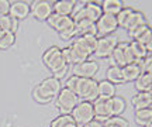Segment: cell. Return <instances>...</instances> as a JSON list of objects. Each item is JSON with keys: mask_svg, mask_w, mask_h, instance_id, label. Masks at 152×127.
Masks as SVG:
<instances>
[{"mask_svg": "<svg viewBox=\"0 0 152 127\" xmlns=\"http://www.w3.org/2000/svg\"><path fill=\"white\" fill-rule=\"evenodd\" d=\"M138 65L141 66L142 72H147V73H151L152 75V54H148V57L145 59H142V61H138L135 62Z\"/></svg>", "mask_w": 152, "mask_h": 127, "instance_id": "obj_32", "label": "cell"}, {"mask_svg": "<svg viewBox=\"0 0 152 127\" xmlns=\"http://www.w3.org/2000/svg\"><path fill=\"white\" fill-rule=\"evenodd\" d=\"M33 98H34V100L35 102H38V103H49L51 100H52V98H49V96H47V95L44 93L42 90L39 89V86H35L34 88V90H33Z\"/></svg>", "mask_w": 152, "mask_h": 127, "instance_id": "obj_29", "label": "cell"}, {"mask_svg": "<svg viewBox=\"0 0 152 127\" xmlns=\"http://www.w3.org/2000/svg\"><path fill=\"white\" fill-rule=\"evenodd\" d=\"M99 72V64L93 59H87L80 64H76L72 68V75H76L79 78H87V79H94L96 73Z\"/></svg>", "mask_w": 152, "mask_h": 127, "instance_id": "obj_7", "label": "cell"}, {"mask_svg": "<svg viewBox=\"0 0 152 127\" xmlns=\"http://www.w3.org/2000/svg\"><path fill=\"white\" fill-rule=\"evenodd\" d=\"M151 33H152V28L149 27V24L147 23V24H144V26H140V27L128 31V35H130V38L132 40V41H140L142 44H145L147 40L149 38Z\"/></svg>", "mask_w": 152, "mask_h": 127, "instance_id": "obj_15", "label": "cell"}, {"mask_svg": "<svg viewBox=\"0 0 152 127\" xmlns=\"http://www.w3.org/2000/svg\"><path fill=\"white\" fill-rule=\"evenodd\" d=\"M0 30L4 31H13V18L9 14L0 16Z\"/></svg>", "mask_w": 152, "mask_h": 127, "instance_id": "obj_31", "label": "cell"}, {"mask_svg": "<svg viewBox=\"0 0 152 127\" xmlns=\"http://www.w3.org/2000/svg\"><path fill=\"white\" fill-rule=\"evenodd\" d=\"M93 110H94V119L102 123L109 120L110 117H113L110 99H100V98H97L93 102Z\"/></svg>", "mask_w": 152, "mask_h": 127, "instance_id": "obj_10", "label": "cell"}, {"mask_svg": "<svg viewBox=\"0 0 152 127\" xmlns=\"http://www.w3.org/2000/svg\"><path fill=\"white\" fill-rule=\"evenodd\" d=\"M10 1L7 0H0V16H6L10 11Z\"/></svg>", "mask_w": 152, "mask_h": 127, "instance_id": "obj_34", "label": "cell"}, {"mask_svg": "<svg viewBox=\"0 0 152 127\" xmlns=\"http://www.w3.org/2000/svg\"><path fill=\"white\" fill-rule=\"evenodd\" d=\"M106 79L109 81V82L114 83V85H118V83H124L123 81V71H121V68L120 66H109V69L106 72Z\"/></svg>", "mask_w": 152, "mask_h": 127, "instance_id": "obj_25", "label": "cell"}, {"mask_svg": "<svg viewBox=\"0 0 152 127\" xmlns=\"http://www.w3.org/2000/svg\"><path fill=\"white\" fill-rule=\"evenodd\" d=\"M75 4L76 1L73 0H59L52 3V10L55 14H59V16H72L75 10Z\"/></svg>", "mask_w": 152, "mask_h": 127, "instance_id": "obj_14", "label": "cell"}, {"mask_svg": "<svg viewBox=\"0 0 152 127\" xmlns=\"http://www.w3.org/2000/svg\"><path fill=\"white\" fill-rule=\"evenodd\" d=\"M77 82H79V76H76V75H71V76L66 79L65 86H64V88L69 89L71 92H73V93H75L76 86H77ZM75 95H76V93H75Z\"/></svg>", "mask_w": 152, "mask_h": 127, "instance_id": "obj_33", "label": "cell"}, {"mask_svg": "<svg viewBox=\"0 0 152 127\" xmlns=\"http://www.w3.org/2000/svg\"><path fill=\"white\" fill-rule=\"evenodd\" d=\"M110 105H111V113H113V117L114 116H121L124 113L125 107H127V102L123 96H114L110 99Z\"/></svg>", "mask_w": 152, "mask_h": 127, "instance_id": "obj_22", "label": "cell"}, {"mask_svg": "<svg viewBox=\"0 0 152 127\" xmlns=\"http://www.w3.org/2000/svg\"><path fill=\"white\" fill-rule=\"evenodd\" d=\"M16 43V33L4 31L0 35V50H7Z\"/></svg>", "mask_w": 152, "mask_h": 127, "instance_id": "obj_26", "label": "cell"}, {"mask_svg": "<svg viewBox=\"0 0 152 127\" xmlns=\"http://www.w3.org/2000/svg\"><path fill=\"white\" fill-rule=\"evenodd\" d=\"M148 95H149V98H151V100H152V88L148 90Z\"/></svg>", "mask_w": 152, "mask_h": 127, "instance_id": "obj_37", "label": "cell"}, {"mask_svg": "<svg viewBox=\"0 0 152 127\" xmlns=\"http://www.w3.org/2000/svg\"><path fill=\"white\" fill-rule=\"evenodd\" d=\"M79 102V98L66 88L61 89V92L56 96V107L62 112V115H71Z\"/></svg>", "mask_w": 152, "mask_h": 127, "instance_id": "obj_6", "label": "cell"}, {"mask_svg": "<svg viewBox=\"0 0 152 127\" xmlns=\"http://www.w3.org/2000/svg\"><path fill=\"white\" fill-rule=\"evenodd\" d=\"M131 105L134 106L135 110H141V109H145V107L152 106V100H151V98H149L148 92H138L137 95L132 96Z\"/></svg>", "mask_w": 152, "mask_h": 127, "instance_id": "obj_19", "label": "cell"}, {"mask_svg": "<svg viewBox=\"0 0 152 127\" xmlns=\"http://www.w3.org/2000/svg\"><path fill=\"white\" fill-rule=\"evenodd\" d=\"M99 82L96 79H87V78H79V82L76 86L75 93L79 98V100H85V102H94L99 98V90H97Z\"/></svg>", "mask_w": 152, "mask_h": 127, "instance_id": "obj_2", "label": "cell"}, {"mask_svg": "<svg viewBox=\"0 0 152 127\" xmlns=\"http://www.w3.org/2000/svg\"><path fill=\"white\" fill-rule=\"evenodd\" d=\"M134 55H132V51L130 48V43H118L115 50L111 54V64L114 66H120V68H124V66L134 64Z\"/></svg>", "mask_w": 152, "mask_h": 127, "instance_id": "obj_4", "label": "cell"}, {"mask_svg": "<svg viewBox=\"0 0 152 127\" xmlns=\"http://www.w3.org/2000/svg\"><path fill=\"white\" fill-rule=\"evenodd\" d=\"M71 123H75L71 115H61V116L55 117L54 120L51 122L49 127H66L69 126Z\"/></svg>", "mask_w": 152, "mask_h": 127, "instance_id": "obj_28", "label": "cell"}, {"mask_svg": "<svg viewBox=\"0 0 152 127\" xmlns=\"http://www.w3.org/2000/svg\"><path fill=\"white\" fill-rule=\"evenodd\" d=\"M96 27H97V34H100L102 37L103 35H111L118 28L117 18H115V16L103 13L102 17L96 21Z\"/></svg>", "mask_w": 152, "mask_h": 127, "instance_id": "obj_9", "label": "cell"}, {"mask_svg": "<svg viewBox=\"0 0 152 127\" xmlns=\"http://www.w3.org/2000/svg\"><path fill=\"white\" fill-rule=\"evenodd\" d=\"M152 88V75L142 72L141 75L138 76V79L135 81V89L138 92H148Z\"/></svg>", "mask_w": 152, "mask_h": 127, "instance_id": "obj_23", "label": "cell"}, {"mask_svg": "<svg viewBox=\"0 0 152 127\" xmlns=\"http://www.w3.org/2000/svg\"><path fill=\"white\" fill-rule=\"evenodd\" d=\"M118 44V38L117 35H103V37H97V43H96V48H94V55L97 58H109L111 57L113 51Z\"/></svg>", "mask_w": 152, "mask_h": 127, "instance_id": "obj_5", "label": "cell"}, {"mask_svg": "<svg viewBox=\"0 0 152 127\" xmlns=\"http://www.w3.org/2000/svg\"><path fill=\"white\" fill-rule=\"evenodd\" d=\"M130 48L132 51V55H134V59L135 62L142 61L148 57V51L145 48V45L140 43V41H130Z\"/></svg>", "mask_w": 152, "mask_h": 127, "instance_id": "obj_21", "label": "cell"}, {"mask_svg": "<svg viewBox=\"0 0 152 127\" xmlns=\"http://www.w3.org/2000/svg\"><path fill=\"white\" fill-rule=\"evenodd\" d=\"M121 71H123V81H124V83L135 82L137 79H138V76L142 73L141 66L138 65V64H135V62L124 66V68H121Z\"/></svg>", "mask_w": 152, "mask_h": 127, "instance_id": "obj_16", "label": "cell"}, {"mask_svg": "<svg viewBox=\"0 0 152 127\" xmlns=\"http://www.w3.org/2000/svg\"><path fill=\"white\" fill-rule=\"evenodd\" d=\"M83 127H104V124L102 122H99V120H93V122H90V123H87L86 126H83Z\"/></svg>", "mask_w": 152, "mask_h": 127, "instance_id": "obj_35", "label": "cell"}, {"mask_svg": "<svg viewBox=\"0 0 152 127\" xmlns=\"http://www.w3.org/2000/svg\"><path fill=\"white\" fill-rule=\"evenodd\" d=\"M38 86H39V89H41L47 96H49V98L54 99V98H56L58 93L61 92L62 83H61L59 79H56V78H54V76H49V78H45Z\"/></svg>", "mask_w": 152, "mask_h": 127, "instance_id": "obj_12", "label": "cell"}, {"mask_svg": "<svg viewBox=\"0 0 152 127\" xmlns=\"http://www.w3.org/2000/svg\"><path fill=\"white\" fill-rule=\"evenodd\" d=\"M147 23H148L147 21V17H145V14H144V13L134 10V13L131 14L130 20H128V23L125 24V30H127V31H131V30L140 27V26H144V24H147Z\"/></svg>", "mask_w": 152, "mask_h": 127, "instance_id": "obj_20", "label": "cell"}, {"mask_svg": "<svg viewBox=\"0 0 152 127\" xmlns=\"http://www.w3.org/2000/svg\"><path fill=\"white\" fill-rule=\"evenodd\" d=\"M145 127H152V122L149 123V124H148V126H145Z\"/></svg>", "mask_w": 152, "mask_h": 127, "instance_id": "obj_38", "label": "cell"}, {"mask_svg": "<svg viewBox=\"0 0 152 127\" xmlns=\"http://www.w3.org/2000/svg\"><path fill=\"white\" fill-rule=\"evenodd\" d=\"M31 13V7H30V3L24 1V0H17V1H13L10 4V11H9V16L14 20H23L26 18Z\"/></svg>", "mask_w": 152, "mask_h": 127, "instance_id": "obj_13", "label": "cell"}, {"mask_svg": "<svg viewBox=\"0 0 152 127\" xmlns=\"http://www.w3.org/2000/svg\"><path fill=\"white\" fill-rule=\"evenodd\" d=\"M103 124H104V123H103ZM104 127H113V126H107V124H104Z\"/></svg>", "mask_w": 152, "mask_h": 127, "instance_id": "obj_39", "label": "cell"}, {"mask_svg": "<svg viewBox=\"0 0 152 127\" xmlns=\"http://www.w3.org/2000/svg\"><path fill=\"white\" fill-rule=\"evenodd\" d=\"M145 48H147V51H148V54H152V33H151V35H149V38L147 40V43H145Z\"/></svg>", "mask_w": 152, "mask_h": 127, "instance_id": "obj_36", "label": "cell"}, {"mask_svg": "<svg viewBox=\"0 0 152 127\" xmlns=\"http://www.w3.org/2000/svg\"><path fill=\"white\" fill-rule=\"evenodd\" d=\"M1 34H3V31H1V30H0V35H1Z\"/></svg>", "mask_w": 152, "mask_h": 127, "instance_id": "obj_40", "label": "cell"}, {"mask_svg": "<svg viewBox=\"0 0 152 127\" xmlns=\"http://www.w3.org/2000/svg\"><path fill=\"white\" fill-rule=\"evenodd\" d=\"M97 90H99V98L100 99H111V98L115 96L117 88H115L114 83L109 82L107 79H103V81L99 82Z\"/></svg>", "mask_w": 152, "mask_h": 127, "instance_id": "obj_17", "label": "cell"}, {"mask_svg": "<svg viewBox=\"0 0 152 127\" xmlns=\"http://www.w3.org/2000/svg\"><path fill=\"white\" fill-rule=\"evenodd\" d=\"M102 6V10L106 14H111V16H117L120 11L124 9L125 6L121 0H104L100 3Z\"/></svg>", "mask_w": 152, "mask_h": 127, "instance_id": "obj_18", "label": "cell"}, {"mask_svg": "<svg viewBox=\"0 0 152 127\" xmlns=\"http://www.w3.org/2000/svg\"><path fill=\"white\" fill-rule=\"evenodd\" d=\"M104 124L107 126H113V127H130V123L125 120L124 117L121 116H114V117H110L109 120H106Z\"/></svg>", "mask_w": 152, "mask_h": 127, "instance_id": "obj_30", "label": "cell"}, {"mask_svg": "<svg viewBox=\"0 0 152 127\" xmlns=\"http://www.w3.org/2000/svg\"><path fill=\"white\" fill-rule=\"evenodd\" d=\"M72 119L77 127L86 126L87 123H90L94 120V110H93V103L92 102H85L80 100L76 107L71 113Z\"/></svg>", "mask_w": 152, "mask_h": 127, "instance_id": "obj_3", "label": "cell"}, {"mask_svg": "<svg viewBox=\"0 0 152 127\" xmlns=\"http://www.w3.org/2000/svg\"><path fill=\"white\" fill-rule=\"evenodd\" d=\"M30 7H31V14H33V17H35L39 21H47V18L54 13V10H52V3H51V1H47V0H35Z\"/></svg>", "mask_w": 152, "mask_h": 127, "instance_id": "obj_11", "label": "cell"}, {"mask_svg": "<svg viewBox=\"0 0 152 127\" xmlns=\"http://www.w3.org/2000/svg\"><path fill=\"white\" fill-rule=\"evenodd\" d=\"M132 13H134V9H131V7H124L123 10L120 11L118 14L115 16L118 27L125 28V24L128 23V20H130V17H131V14H132Z\"/></svg>", "mask_w": 152, "mask_h": 127, "instance_id": "obj_27", "label": "cell"}, {"mask_svg": "<svg viewBox=\"0 0 152 127\" xmlns=\"http://www.w3.org/2000/svg\"><path fill=\"white\" fill-rule=\"evenodd\" d=\"M135 122L142 127L148 126L152 122V106L141 109V110H135Z\"/></svg>", "mask_w": 152, "mask_h": 127, "instance_id": "obj_24", "label": "cell"}, {"mask_svg": "<svg viewBox=\"0 0 152 127\" xmlns=\"http://www.w3.org/2000/svg\"><path fill=\"white\" fill-rule=\"evenodd\" d=\"M47 23H48V26H51L59 34L75 27V21H73L72 16H59V14H55V13H52L47 18Z\"/></svg>", "mask_w": 152, "mask_h": 127, "instance_id": "obj_8", "label": "cell"}, {"mask_svg": "<svg viewBox=\"0 0 152 127\" xmlns=\"http://www.w3.org/2000/svg\"><path fill=\"white\" fill-rule=\"evenodd\" d=\"M42 62L51 71L52 76L59 79V81L61 78H64L69 71V65L66 64L65 58L62 55V50L58 45H52V47L45 50L42 55Z\"/></svg>", "mask_w": 152, "mask_h": 127, "instance_id": "obj_1", "label": "cell"}]
</instances>
